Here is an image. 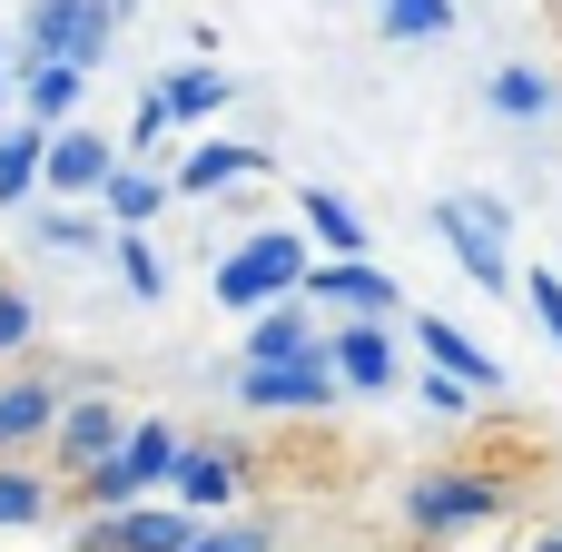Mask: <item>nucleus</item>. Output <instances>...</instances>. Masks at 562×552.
<instances>
[{"instance_id": "22", "label": "nucleus", "mask_w": 562, "mask_h": 552, "mask_svg": "<svg viewBox=\"0 0 562 552\" xmlns=\"http://www.w3.org/2000/svg\"><path fill=\"white\" fill-rule=\"evenodd\" d=\"M49 168V128H0V207H20Z\"/></svg>"}, {"instance_id": "11", "label": "nucleus", "mask_w": 562, "mask_h": 552, "mask_svg": "<svg viewBox=\"0 0 562 552\" xmlns=\"http://www.w3.org/2000/svg\"><path fill=\"white\" fill-rule=\"evenodd\" d=\"M415 346L435 356V375H454V385H474V395H494V385H504V356H484V346H474L464 326H445V316H425V326H415Z\"/></svg>"}, {"instance_id": "9", "label": "nucleus", "mask_w": 562, "mask_h": 552, "mask_svg": "<svg viewBox=\"0 0 562 552\" xmlns=\"http://www.w3.org/2000/svg\"><path fill=\"white\" fill-rule=\"evenodd\" d=\"M247 178H267V148H247V138H198L178 158V188L188 198H217V188H247Z\"/></svg>"}, {"instance_id": "17", "label": "nucleus", "mask_w": 562, "mask_h": 552, "mask_svg": "<svg viewBox=\"0 0 562 552\" xmlns=\"http://www.w3.org/2000/svg\"><path fill=\"white\" fill-rule=\"evenodd\" d=\"M296 217L316 227V247H326V257H366V217H356L336 188H296Z\"/></svg>"}, {"instance_id": "30", "label": "nucleus", "mask_w": 562, "mask_h": 552, "mask_svg": "<svg viewBox=\"0 0 562 552\" xmlns=\"http://www.w3.org/2000/svg\"><path fill=\"white\" fill-rule=\"evenodd\" d=\"M524 296H533V316H543V336L562 346V277H553V267H533V277H524Z\"/></svg>"}, {"instance_id": "31", "label": "nucleus", "mask_w": 562, "mask_h": 552, "mask_svg": "<svg viewBox=\"0 0 562 552\" xmlns=\"http://www.w3.org/2000/svg\"><path fill=\"white\" fill-rule=\"evenodd\" d=\"M20 346H30V296L0 286V356H20Z\"/></svg>"}, {"instance_id": "16", "label": "nucleus", "mask_w": 562, "mask_h": 552, "mask_svg": "<svg viewBox=\"0 0 562 552\" xmlns=\"http://www.w3.org/2000/svg\"><path fill=\"white\" fill-rule=\"evenodd\" d=\"M119 464H128V484L148 494V484H178V464H188V444H178V425H128V444H119Z\"/></svg>"}, {"instance_id": "2", "label": "nucleus", "mask_w": 562, "mask_h": 552, "mask_svg": "<svg viewBox=\"0 0 562 552\" xmlns=\"http://www.w3.org/2000/svg\"><path fill=\"white\" fill-rule=\"evenodd\" d=\"M435 237L454 247V267H464L484 296H514V286H524V277H514V247H504V237H514V207H504V198H445V207H435Z\"/></svg>"}, {"instance_id": "20", "label": "nucleus", "mask_w": 562, "mask_h": 552, "mask_svg": "<svg viewBox=\"0 0 562 552\" xmlns=\"http://www.w3.org/2000/svg\"><path fill=\"white\" fill-rule=\"evenodd\" d=\"M20 109H30V128H49V138L79 128V119H69V109H79V69H30V79H20Z\"/></svg>"}, {"instance_id": "29", "label": "nucleus", "mask_w": 562, "mask_h": 552, "mask_svg": "<svg viewBox=\"0 0 562 552\" xmlns=\"http://www.w3.org/2000/svg\"><path fill=\"white\" fill-rule=\"evenodd\" d=\"M188 552H277V523H198Z\"/></svg>"}, {"instance_id": "23", "label": "nucleus", "mask_w": 562, "mask_h": 552, "mask_svg": "<svg viewBox=\"0 0 562 552\" xmlns=\"http://www.w3.org/2000/svg\"><path fill=\"white\" fill-rule=\"evenodd\" d=\"M30 237H40V247H59V257H99V247H119V227H99V217H59V207H40V217H30Z\"/></svg>"}, {"instance_id": "18", "label": "nucleus", "mask_w": 562, "mask_h": 552, "mask_svg": "<svg viewBox=\"0 0 562 552\" xmlns=\"http://www.w3.org/2000/svg\"><path fill=\"white\" fill-rule=\"evenodd\" d=\"M553 99H562L553 69H494V79H484V109H494V119H553Z\"/></svg>"}, {"instance_id": "25", "label": "nucleus", "mask_w": 562, "mask_h": 552, "mask_svg": "<svg viewBox=\"0 0 562 552\" xmlns=\"http://www.w3.org/2000/svg\"><path fill=\"white\" fill-rule=\"evenodd\" d=\"M40 514H49V484H40V474H20V464H0V533L40 523Z\"/></svg>"}, {"instance_id": "12", "label": "nucleus", "mask_w": 562, "mask_h": 552, "mask_svg": "<svg viewBox=\"0 0 562 552\" xmlns=\"http://www.w3.org/2000/svg\"><path fill=\"white\" fill-rule=\"evenodd\" d=\"M326 356H336V375H346V395H385L405 365H395V336L385 326H346V336H326Z\"/></svg>"}, {"instance_id": "26", "label": "nucleus", "mask_w": 562, "mask_h": 552, "mask_svg": "<svg viewBox=\"0 0 562 552\" xmlns=\"http://www.w3.org/2000/svg\"><path fill=\"white\" fill-rule=\"evenodd\" d=\"M109 257H119V277H128V296H138V306H148V296H168V267H158V247H148V237H119Z\"/></svg>"}, {"instance_id": "13", "label": "nucleus", "mask_w": 562, "mask_h": 552, "mask_svg": "<svg viewBox=\"0 0 562 552\" xmlns=\"http://www.w3.org/2000/svg\"><path fill=\"white\" fill-rule=\"evenodd\" d=\"M237 454H247V444H188V464H178V504H188V514H227V504H237V474H247Z\"/></svg>"}, {"instance_id": "19", "label": "nucleus", "mask_w": 562, "mask_h": 552, "mask_svg": "<svg viewBox=\"0 0 562 552\" xmlns=\"http://www.w3.org/2000/svg\"><path fill=\"white\" fill-rule=\"evenodd\" d=\"M99 207L119 217V237H138V227H148V217L168 207V178H148V168H128V158H119V178L99 188Z\"/></svg>"}, {"instance_id": "32", "label": "nucleus", "mask_w": 562, "mask_h": 552, "mask_svg": "<svg viewBox=\"0 0 562 552\" xmlns=\"http://www.w3.org/2000/svg\"><path fill=\"white\" fill-rule=\"evenodd\" d=\"M415 395H425V405H435V415H474V385H454V375H425V385H415Z\"/></svg>"}, {"instance_id": "15", "label": "nucleus", "mask_w": 562, "mask_h": 552, "mask_svg": "<svg viewBox=\"0 0 562 552\" xmlns=\"http://www.w3.org/2000/svg\"><path fill=\"white\" fill-rule=\"evenodd\" d=\"M79 20H89V0H30V10H20V59H30V69H69Z\"/></svg>"}, {"instance_id": "34", "label": "nucleus", "mask_w": 562, "mask_h": 552, "mask_svg": "<svg viewBox=\"0 0 562 552\" xmlns=\"http://www.w3.org/2000/svg\"><path fill=\"white\" fill-rule=\"evenodd\" d=\"M0 59H10V30H0Z\"/></svg>"}, {"instance_id": "33", "label": "nucleus", "mask_w": 562, "mask_h": 552, "mask_svg": "<svg viewBox=\"0 0 562 552\" xmlns=\"http://www.w3.org/2000/svg\"><path fill=\"white\" fill-rule=\"evenodd\" d=\"M524 552H562V533H533V543H524Z\"/></svg>"}, {"instance_id": "7", "label": "nucleus", "mask_w": 562, "mask_h": 552, "mask_svg": "<svg viewBox=\"0 0 562 552\" xmlns=\"http://www.w3.org/2000/svg\"><path fill=\"white\" fill-rule=\"evenodd\" d=\"M109 178H119V138H99V128H59L49 138V168H40L49 198H99Z\"/></svg>"}, {"instance_id": "6", "label": "nucleus", "mask_w": 562, "mask_h": 552, "mask_svg": "<svg viewBox=\"0 0 562 552\" xmlns=\"http://www.w3.org/2000/svg\"><path fill=\"white\" fill-rule=\"evenodd\" d=\"M306 296H336V306H346L356 326H385V316L405 306V286H395V277H385L375 257H326V267L306 277Z\"/></svg>"}, {"instance_id": "3", "label": "nucleus", "mask_w": 562, "mask_h": 552, "mask_svg": "<svg viewBox=\"0 0 562 552\" xmlns=\"http://www.w3.org/2000/svg\"><path fill=\"white\" fill-rule=\"evenodd\" d=\"M217 385H227L247 415H326V405L346 395V375H336L326 346L296 356V365H217Z\"/></svg>"}, {"instance_id": "1", "label": "nucleus", "mask_w": 562, "mask_h": 552, "mask_svg": "<svg viewBox=\"0 0 562 552\" xmlns=\"http://www.w3.org/2000/svg\"><path fill=\"white\" fill-rule=\"evenodd\" d=\"M306 277H316L306 237H296V227H257L247 247H227V257H217L207 296H217L227 316H267V306H286V296H306Z\"/></svg>"}, {"instance_id": "28", "label": "nucleus", "mask_w": 562, "mask_h": 552, "mask_svg": "<svg viewBox=\"0 0 562 552\" xmlns=\"http://www.w3.org/2000/svg\"><path fill=\"white\" fill-rule=\"evenodd\" d=\"M168 128H178V109H168V89H148V99H138V119H128V168H138L148 148H168Z\"/></svg>"}, {"instance_id": "4", "label": "nucleus", "mask_w": 562, "mask_h": 552, "mask_svg": "<svg viewBox=\"0 0 562 552\" xmlns=\"http://www.w3.org/2000/svg\"><path fill=\"white\" fill-rule=\"evenodd\" d=\"M494 514H504V484H494V474H454V464H445V474H415V484H405V523H415L425 543H454V533H474V523H494Z\"/></svg>"}, {"instance_id": "24", "label": "nucleus", "mask_w": 562, "mask_h": 552, "mask_svg": "<svg viewBox=\"0 0 562 552\" xmlns=\"http://www.w3.org/2000/svg\"><path fill=\"white\" fill-rule=\"evenodd\" d=\"M375 30L385 40H445L454 30V0H375Z\"/></svg>"}, {"instance_id": "5", "label": "nucleus", "mask_w": 562, "mask_h": 552, "mask_svg": "<svg viewBox=\"0 0 562 552\" xmlns=\"http://www.w3.org/2000/svg\"><path fill=\"white\" fill-rule=\"evenodd\" d=\"M119 444H128V415H119L109 395H69V415L49 425V464H59L69 484H89V474H99Z\"/></svg>"}, {"instance_id": "10", "label": "nucleus", "mask_w": 562, "mask_h": 552, "mask_svg": "<svg viewBox=\"0 0 562 552\" xmlns=\"http://www.w3.org/2000/svg\"><path fill=\"white\" fill-rule=\"evenodd\" d=\"M326 336H316V316L286 296V306H267V316H247V356L237 365H296V356H316Z\"/></svg>"}, {"instance_id": "8", "label": "nucleus", "mask_w": 562, "mask_h": 552, "mask_svg": "<svg viewBox=\"0 0 562 552\" xmlns=\"http://www.w3.org/2000/svg\"><path fill=\"white\" fill-rule=\"evenodd\" d=\"M198 543V514H168V504H138V514H99L89 552H188Z\"/></svg>"}, {"instance_id": "21", "label": "nucleus", "mask_w": 562, "mask_h": 552, "mask_svg": "<svg viewBox=\"0 0 562 552\" xmlns=\"http://www.w3.org/2000/svg\"><path fill=\"white\" fill-rule=\"evenodd\" d=\"M158 89H168V109H178V119H217V109L237 99V79H227V69H207V59H188V69H168Z\"/></svg>"}, {"instance_id": "27", "label": "nucleus", "mask_w": 562, "mask_h": 552, "mask_svg": "<svg viewBox=\"0 0 562 552\" xmlns=\"http://www.w3.org/2000/svg\"><path fill=\"white\" fill-rule=\"evenodd\" d=\"M109 40H119V0H89V20H79V40H69V69L89 79V69L109 59Z\"/></svg>"}, {"instance_id": "14", "label": "nucleus", "mask_w": 562, "mask_h": 552, "mask_svg": "<svg viewBox=\"0 0 562 552\" xmlns=\"http://www.w3.org/2000/svg\"><path fill=\"white\" fill-rule=\"evenodd\" d=\"M69 415V395H59V375H20V385H0V454H20L30 435H49Z\"/></svg>"}]
</instances>
